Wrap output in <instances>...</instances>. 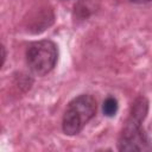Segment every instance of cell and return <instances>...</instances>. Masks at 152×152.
<instances>
[{"mask_svg":"<svg viewBox=\"0 0 152 152\" xmlns=\"http://www.w3.org/2000/svg\"><path fill=\"white\" fill-rule=\"evenodd\" d=\"M58 58L57 45L43 39L32 43L26 51V63L28 69L36 76H44L49 74L56 65Z\"/></svg>","mask_w":152,"mask_h":152,"instance_id":"3","label":"cell"},{"mask_svg":"<svg viewBox=\"0 0 152 152\" xmlns=\"http://www.w3.org/2000/svg\"><path fill=\"white\" fill-rule=\"evenodd\" d=\"M118 109H119V104H118V101H116L115 97L109 96V97H107V99L103 101L102 112H103V114H104L106 116H108V118L114 116V115L116 114Z\"/></svg>","mask_w":152,"mask_h":152,"instance_id":"4","label":"cell"},{"mask_svg":"<svg viewBox=\"0 0 152 152\" xmlns=\"http://www.w3.org/2000/svg\"><path fill=\"white\" fill-rule=\"evenodd\" d=\"M131 1L134 4H147V2H151L152 0H131Z\"/></svg>","mask_w":152,"mask_h":152,"instance_id":"5","label":"cell"},{"mask_svg":"<svg viewBox=\"0 0 152 152\" xmlns=\"http://www.w3.org/2000/svg\"><path fill=\"white\" fill-rule=\"evenodd\" d=\"M96 113V101L89 94L72 99L63 115L62 128L68 135L78 134Z\"/></svg>","mask_w":152,"mask_h":152,"instance_id":"2","label":"cell"},{"mask_svg":"<svg viewBox=\"0 0 152 152\" xmlns=\"http://www.w3.org/2000/svg\"><path fill=\"white\" fill-rule=\"evenodd\" d=\"M148 109L147 100L141 96L138 97L131 109L126 125L119 137L118 148L120 151H151V141L141 127Z\"/></svg>","mask_w":152,"mask_h":152,"instance_id":"1","label":"cell"}]
</instances>
